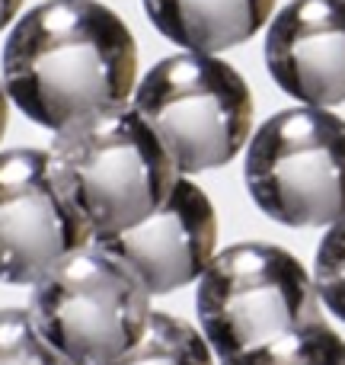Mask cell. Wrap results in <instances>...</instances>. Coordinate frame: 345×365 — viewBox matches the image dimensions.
Instances as JSON below:
<instances>
[{
  "instance_id": "4",
  "label": "cell",
  "mask_w": 345,
  "mask_h": 365,
  "mask_svg": "<svg viewBox=\"0 0 345 365\" xmlns=\"http://www.w3.org/2000/svg\"><path fill=\"white\" fill-rule=\"evenodd\" d=\"M132 106L186 177L227 167L253 132L250 83L233 64L205 51L182 48L157 61L138 81Z\"/></svg>"
},
{
  "instance_id": "1",
  "label": "cell",
  "mask_w": 345,
  "mask_h": 365,
  "mask_svg": "<svg viewBox=\"0 0 345 365\" xmlns=\"http://www.w3.org/2000/svg\"><path fill=\"white\" fill-rule=\"evenodd\" d=\"M4 83L26 119L58 132L132 100L138 45L96 0H45L6 36Z\"/></svg>"
},
{
  "instance_id": "8",
  "label": "cell",
  "mask_w": 345,
  "mask_h": 365,
  "mask_svg": "<svg viewBox=\"0 0 345 365\" xmlns=\"http://www.w3.org/2000/svg\"><path fill=\"white\" fill-rule=\"evenodd\" d=\"M93 244L128 266L151 295H170L198 282L218 247V212L211 199L182 173L166 202L144 221L112 234H96Z\"/></svg>"
},
{
  "instance_id": "7",
  "label": "cell",
  "mask_w": 345,
  "mask_h": 365,
  "mask_svg": "<svg viewBox=\"0 0 345 365\" xmlns=\"http://www.w3.org/2000/svg\"><path fill=\"white\" fill-rule=\"evenodd\" d=\"M87 244L93 227L58 182L51 154L0 151V282L32 285Z\"/></svg>"
},
{
  "instance_id": "6",
  "label": "cell",
  "mask_w": 345,
  "mask_h": 365,
  "mask_svg": "<svg viewBox=\"0 0 345 365\" xmlns=\"http://www.w3.org/2000/svg\"><path fill=\"white\" fill-rule=\"evenodd\" d=\"M243 173L265 218L329 227L345 215V119L307 103L269 115L246 141Z\"/></svg>"
},
{
  "instance_id": "3",
  "label": "cell",
  "mask_w": 345,
  "mask_h": 365,
  "mask_svg": "<svg viewBox=\"0 0 345 365\" xmlns=\"http://www.w3.org/2000/svg\"><path fill=\"white\" fill-rule=\"evenodd\" d=\"M198 324L221 362L323 321V302L294 253L275 244H233L198 276Z\"/></svg>"
},
{
  "instance_id": "2",
  "label": "cell",
  "mask_w": 345,
  "mask_h": 365,
  "mask_svg": "<svg viewBox=\"0 0 345 365\" xmlns=\"http://www.w3.org/2000/svg\"><path fill=\"white\" fill-rule=\"evenodd\" d=\"M48 154L93 237L144 221L179 180L170 151L132 103L58 128Z\"/></svg>"
},
{
  "instance_id": "5",
  "label": "cell",
  "mask_w": 345,
  "mask_h": 365,
  "mask_svg": "<svg viewBox=\"0 0 345 365\" xmlns=\"http://www.w3.org/2000/svg\"><path fill=\"white\" fill-rule=\"evenodd\" d=\"M29 314L74 365H106L144 334L151 292L122 259L87 244L32 282Z\"/></svg>"
},
{
  "instance_id": "16",
  "label": "cell",
  "mask_w": 345,
  "mask_h": 365,
  "mask_svg": "<svg viewBox=\"0 0 345 365\" xmlns=\"http://www.w3.org/2000/svg\"><path fill=\"white\" fill-rule=\"evenodd\" d=\"M6 119H10V93H6V83L0 81V138L6 132Z\"/></svg>"
},
{
  "instance_id": "10",
  "label": "cell",
  "mask_w": 345,
  "mask_h": 365,
  "mask_svg": "<svg viewBox=\"0 0 345 365\" xmlns=\"http://www.w3.org/2000/svg\"><path fill=\"white\" fill-rule=\"evenodd\" d=\"M275 0H144L154 29L186 51L218 55L269 23Z\"/></svg>"
},
{
  "instance_id": "11",
  "label": "cell",
  "mask_w": 345,
  "mask_h": 365,
  "mask_svg": "<svg viewBox=\"0 0 345 365\" xmlns=\"http://www.w3.org/2000/svg\"><path fill=\"white\" fill-rule=\"evenodd\" d=\"M106 365H214V349L192 324L166 311H151L138 343Z\"/></svg>"
},
{
  "instance_id": "15",
  "label": "cell",
  "mask_w": 345,
  "mask_h": 365,
  "mask_svg": "<svg viewBox=\"0 0 345 365\" xmlns=\"http://www.w3.org/2000/svg\"><path fill=\"white\" fill-rule=\"evenodd\" d=\"M19 6H23V0H0V32L10 26V19L19 13Z\"/></svg>"
},
{
  "instance_id": "13",
  "label": "cell",
  "mask_w": 345,
  "mask_h": 365,
  "mask_svg": "<svg viewBox=\"0 0 345 365\" xmlns=\"http://www.w3.org/2000/svg\"><path fill=\"white\" fill-rule=\"evenodd\" d=\"M0 365H74L36 327L29 308L0 311Z\"/></svg>"
},
{
  "instance_id": "14",
  "label": "cell",
  "mask_w": 345,
  "mask_h": 365,
  "mask_svg": "<svg viewBox=\"0 0 345 365\" xmlns=\"http://www.w3.org/2000/svg\"><path fill=\"white\" fill-rule=\"evenodd\" d=\"M314 285L323 308L333 311L345 324V215L333 221L327 237L317 247L314 259Z\"/></svg>"
},
{
  "instance_id": "12",
  "label": "cell",
  "mask_w": 345,
  "mask_h": 365,
  "mask_svg": "<svg viewBox=\"0 0 345 365\" xmlns=\"http://www.w3.org/2000/svg\"><path fill=\"white\" fill-rule=\"evenodd\" d=\"M221 365H345V340L327 321H320Z\"/></svg>"
},
{
  "instance_id": "9",
  "label": "cell",
  "mask_w": 345,
  "mask_h": 365,
  "mask_svg": "<svg viewBox=\"0 0 345 365\" xmlns=\"http://www.w3.org/2000/svg\"><path fill=\"white\" fill-rule=\"evenodd\" d=\"M272 81L307 106L345 103V0H291L265 32Z\"/></svg>"
}]
</instances>
